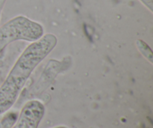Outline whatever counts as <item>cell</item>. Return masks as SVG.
I'll return each instance as SVG.
<instances>
[{
	"instance_id": "6da1fadb",
	"label": "cell",
	"mask_w": 153,
	"mask_h": 128,
	"mask_svg": "<svg viewBox=\"0 0 153 128\" xmlns=\"http://www.w3.org/2000/svg\"><path fill=\"white\" fill-rule=\"evenodd\" d=\"M57 41L54 34H47L24 50L0 86V115L13 106L31 73L52 52Z\"/></svg>"
},
{
	"instance_id": "7a4b0ae2",
	"label": "cell",
	"mask_w": 153,
	"mask_h": 128,
	"mask_svg": "<svg viewBox=\"0 0 153 128\" xmlns=\"http://www.w3.org/2000/svg\"><path fill=\"white\" fill-rule=\"evenodd\" d=\"M43 29L39 23L23 16H17L0 28V52L18 40L34 42L43 36Z\"/></svg>"
},
{
	"instance_id": "3957f363",
	"label": "cell",
	"mask_w": 153,
	"mask_h": 128,
	"mask_svg": "<svg viewBox=\"0 0 153 128\" xmlns=\"http://www.w3.org/2000/svg\"><path fill=\"white\" fill-rule=\"evenodd\" d=\"M44 112V105L41 102L30 100L23 106L17 121L12 128H37Z\"/></svg>"
},
{
	"instance_id": "277c9868",
	"label": "cell",
	"mask_w": 153,
	"mask_h": 128,
	"mask_svg": "<svg viewBox=\"0 0 153 128\" xmlns=\"http://www.w3.org/2000/svg\"><path fill=\"white\" fill-rule=\"evenodd\" d=\"M136 46L138 49L139 52L151 63H153V55L152 49H150L147 43H145L143 40H136Z\"/></svg>"
},
{
	"instance_id": "5b68a950",
	"label": "cell",
	"mask_w": 153,
	"mask_h": 128,
	"mask_svg": "<svg viewBox=\"0 0 153 128\" xmlns=\"http://www.w3.org/2000/svg\"><path fill=\"white\" fill-rule=\"evenodd\" d=\"M146 7L150 9L151 11H152L153 9V0H140Z\"/></svg>"
},
{
	"instance_id": "8992f818",
	"label": "cell",
	"mask_w": 153,
	"mask_h": 128,
	"mask_svg": "<svg viewBox=\"0 0 153 128\" xmlns=\"http://www.w3.org/2000/svg\"><path fill=\"white\" fill-rule=\"evenodd\" d=\"M4 1H5V0H0V14H1V11L2 10L3 6H4Z\"/></svg>"
},
{
	"instance_id": "52a82bcc",
	"label": "cell",
	"mask_w": 153,
	"mask_h": 128,
	"mask_svg": "<svg viewBox=\"0 0 153 128\" xmlns=\"http://www.w3.org/2000/svg\"><path fill=\"white\" fill-rule=\"evenodd\" d=\"M55 128H67L66 127H55Z\"/></svg>"
}]
</instances>
